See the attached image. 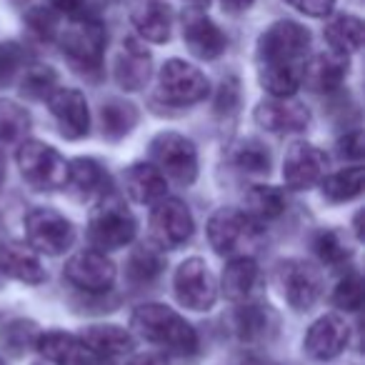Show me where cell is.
<instances>
[{
    "label": "cell",
    "instance_id": "43",
    "mask_svg": "<svg viewBox=\"0 0 365 365\" xmlns=\"http://www.w3.org/2000/svg\"><path fill=\"white\" fill-rule=\"evenodd\" d=\"M338 153L348 160H360L365 155V138L360 130H350L345 133V138L338 140Z\"/></svg>",
    "mask_w": 365,
    "mask_h": 365
},
{
    "label": "cell",
    "instance_id": "39",
    "mask_svg": "<svg viewBox=\"0 0 365 365\" xmlns=\"http://www.w3.org/2000/svg\"><path fill=\"white\" fill-rule=\"evenodd\" d=\"M365 300V285L363 278L358 273H350L335 285L333 290V305L340 310H348V313H355V310L363 308Z\"/></svg>",
    "mask_w": 365,
    "mask_h": 365
},
{
    "label": "cell",
    "instance_id": "5",
    "mask_svg": "<svg viewBox=\"0 0 365 365\" xmlns=\"http://www.w3.org/2000/svg\"><path fill=\"white\" fill-rule=\"evenodd\" d=\"M16 158H18V168H21V175L36 190H56L66 185L68 163L48 143L23 140Z\"/></svg>",
    "mask_w": 365,
    "mask_h": 365
},
{
    "label": "cell",
    "instance_id": "50",
    "mask_svg": "<svg viewBox=\"0 0 365 365\" xmlns=\"http://www.w3.org/2000/svg\"><path fill=\"white\" fill-rule=\"evenodd\" d=\"M0 365H3V363H0Z\"/></svg>",
    "mask_w": 365,
    "mask_h": 365
},
{
    "label": "cell",
    "instance_id": "45",
    "mask_svg": "<svg viewBox=\"0 0 365 365\" xmlns=\"http://www.w3.org/2000/svg\"><path fill=\"white\" fill-rule=\"evenodd\" d=\"M51 6L56 8L61 16H66L68 21L88 18V0H51Z\"/></svg>",
    "mask_w": 365,
    "mask_h": 365
},
{
    "label": "cell",
    "instance_id": "13",
    "mask_svg": "<svg viewBox=\"0 0 365 365\" xmlns=\"http://www.w3.org/2000/svg\"><path fill=\"white\" fill-rule=\"evenodd\" d=\"M66 280L86 293H108L115 283V265L103 250H83L66 263Z\"/></svg>",
    "mask_w": 365,
    "mask_h": 365
},
{
    "label": "cell",
    "instance_id": "8",
    "mask_svg": "<svg viewBox=\"0 0 365 365\" xmlns=\"http://www.w3.org/2000/svg\"><path fill=\"white\" fill-rule=\"evenodd\" d=\"M210 91V83L203 73L195 66L185 61H168L165 66L160 68V76H158V93L165 103L178 108L185 106H195L200 103Z\"/></svg>",
    "mask_w": 365,
    "mask_h": 365
},
{
    "label": "cell",
    "instance_id": "25",
    "mask_svg": "<svg viewBox=\"0 0 365 365\" xmlns=\"http://www.w3.org/2000/svg\"><path fill=\"white\" fill-rule=\"evenodd\" d=\"M115 81L125 91H140L150 78V56L145 48H140L135 41H128L123 46L120 56L115 61Z\"/></svg>",
    "mask_w": 365,
    "mask_h": 365
},
{
    "label": "cell",
    "instance_id": "22",
    "mask_svg": "<svg viewBox=\"0 0 365 365\" xmlns=\"http://www.w3.org/2000/svg\"><path fill=\"white\" fill-rule=\"evenodd\" d=\"M260 268L250 255H238L223 270V293L233 303H250L258 293Z\"/></svg>",
    "mask_w": 365,
    "mask_h": 365
},
{
    "label": "cell",
    "instance_id": "20",
    "mask_svg": "<svg viewBox=\"0 0 365 365\" xmlns=\"http://www.w3.org/2000/svg\"><path fill=\"white\" fill-rule=\"evenodd\" d=\"M0 273L28 285H38L46 280V268L41 265L38 253L23 243L0 245Z\"/></svg>",
    "mask_w": 365,
    "mask_h": 365
},
{
    "label": "cell",
    "instance_id": "24",
    "mask_svg": "<svg viewBox=\"0 0 365 365\" xmlns=\"http://www.w3.org/2000/svg\"><path fill=\"white\" fill-rule=\"evenodd\" d=\"M78 338L96 358H118L133 350V335L120 325H88Z\"/></svg>",
    "mask_w": 365,
    "mask_h": 365
},
{
    "label": "cell",
    "instance_id": "12",
    "mask_svg": "<svg viewBox=\"0 0 365 365\" xmlns=\"http://www.w3.org/2000/svg\"><path fill=\"white\" fill-rule=\"evenodd\" d=\"M193 215H190L188 205L175 198H163L155 203L150 213V233L160 248L173 250L180 248L182 243H188L193 238Z\"/></svg>",
    "mask_w": 365,
    "mask_h": 365
},
{
    "label": "cell",
    "instance_id": "21",
    "mask_svg": "<svg viewBox=\"0 0 365 365\" xmlns=\"http://www.w3.org/2000/svg\"><path fill=\"white\" fill-rule=\"evenodd\" d=\"M345 76H348V56L323 53L305 63L300 83H305V88H310L313 93H330L343 86Z\"/></svg>",
    "mask_w": 365,
    "mask_h": 365
},
{
    "label": "cell",
    "instance_id": "3",
    "mask_svg": "<svg viewBox=\"0 0 365 365\" xmlns=\"http://www.w3.org/2000/svg\"><path fill=\"white\" fill-rule=\"evenodd\" d=\"M263 235L258 220L250 218L245 210L238 208H220L208 220V240L218 255H248Z\"/></svg>",
    "mask_w": 365,
    "mask_h": 365
},
{
    "label": "cell",
    "instance_id": "11",
    "mask_svg": "<svg viewBox=\"0 0 365 365\" xmlns=\"http://www.w3.org/2000/svg\"><path fill=\"white\" fill-rule=\"evenodd\" d=\"M275 280H278L283 298L288 300V305L295 310L313 308L315 300L323 293V278H320L318 268H313L310 263L298 260V258L278 263Z\"/></svg>",
    "mask_w": 365,
    "mask_h": 365
},
{
    "label": "cell",
    "instance_id": "1",
    "mask_svg": "<svg viewBox=\"0 0 365 365\" xmlns=\"http://www.w3.org/2000/svg\"><path fill=\"white\" fill-rule=\"evenodd\" d=\"M310 48V33L300 23L278 21L258 41V76L260 86L273 98H290L303 86L305 53Z\"/></svg>",
    "mask_w": 365,
    "mask_h": 365
},
{
    "label": "cell",
    "instance_id": "42",
    "mask_svg": "<svg viewBox=\"0 0 365 365\" xmlns=\"http://www.w3.org/2000/svg\"><path fill=\"white\" fill-rule=\"evenodd\" d=\"M238 101H240V88H238V81L235 78H228V81H223V86H220L218 91V101H215V110L220 113V115H230V113H235V108H238Z\"/></svg>",
    "mask_w": 365,
    "mask_h": 365
},
{
    "label": "cell",
    "instance_id": "44",
    "mask_svg": "<svg viewBox=\"0 0 365 365\" xmlns=\"http://www.w3.org/2000/svg\"><path fill=\"white\" fill-rule=\"evenodd\" d=\"M288 3L295 11H300L303 16L310 18H325L335 8V0H288Z\"/></svg>",
    "mask_w": 365,
    "mask_h": 365
},
{
    "label": "cell",
    "instance_id": "46",
    "mask_svg": "<svg viewBox=\"0 0 365 365\" xmlns=\"http://www.w3.org/2000/svg\"><path fill=\"white\" fill-rule=\"evenodd\" d=\"M128 365H168V363H165V358H160V355H155V353H143V355H135Z\"/></svg>",
    "mask_w": 365,
    "mask_h": 365
},
{
    "label": "cell",
    "instance_id": "19",
    "mask_svg": "<svg viewBox=\"0 0 365 365\" xmlns=\"http://www.w3.org/2000/svg\"><path fill=\"white\" fill-rule=\"evenodd\" d=\"M36 348L56 365H98V358L81 343L78 335L51 330L38 335Z\"/></svg>",
    "mask_w": 365,
    "mask_h": 365
},
{
    "label": "cell",
    "instance_id": "17",
    "mask_svg": "<svg viewBox=\"0 0 365 365\" xmlns=\"http://www.w3.org/2000/svg\"><path fill=\"white\" fill-rule=\"evenodd\" d=\"M350 340V330L345 320L338 315H323L310 325L308 335H305V353L315 360H333L345 350Z\"/></svg>",
    "mask_w": 365,
    "mask_h": 365
},
{
    "label": "cell",
    "instance_id": "33",
    "mask_svg": "<svg viewBox=\"0 0 365 365\" xmlns=\"http://www.w3.org/2000/svg\"><path fill=\"white\" fill-rule=\"evenodd\" d=\"M313 250L325 265H333V268H340L353 258V248L340 230H320L313 238Z\"/></svg>",
    "mask_w": 365,
    "mask_h": 365
},
{
    "label": "cell",
    "instance_id": "36",
    "mask_svg": "<svg viewBox=\"0 0 365 365\" xmlns=\"http://www.w3.org/2000/svg\"><path fill=\"white\" fill-rule=\"evenodd\" d=\"M31 128V115L18 103L0 101V143H16L26 138Z\"/></svg>",
    "mask_w": 365,
    "mask_h": 365
},
{
    "label": "cell",
    "instance_id": "35",
    "mask_svg": "<svg viewBox=\"0 0 365 365\" xmlns=\"http://www.w3.org/2000/svg\"><path fill=\"white\" fill-rule=\"evenodd\" d=\"M38 325L33 320H11L0 330V345L11 355H23L26 350L36 348L38 343Z\"/></svg>",
    "mask_w": 365,
    "mask_h": 365
},
{
    "label": "cell",
    "instance_id": "14",
    "mask_svg": "<svg viewBox=\"0 0 365 365\" xmlns=\"http://www.w3.org/2000/svg\"><path fill=\"white\" fill-rule=\"evenodd\" d=\"M325 168H328V158L323 150L310 143H295L285 153L283 180L290 190H308L323 180Z\"/></svg>",
    "mask_w": 365,
    "mask_h": 365
},
{
    "label": "cell",
    "instance_id": "6",
    "mask_svg": "<svg viewBox=\"0 0 365 365\" xmlns=\"http://www.w3.org/2000/svg\"><path fill=\"white\" fill-rule=\"evenodd\" d=\"M61 48L78 73L98 76L106 51V28L96 18L71 21V28L61 36Z\"/></svg>",
    "mask_w": 365,
    "mask_h": 365
},
{
    "label": "cell",
    "instance_id": "40",
    "mask_svg": "<svg viewBox=\"0 0 365 365\" xmlns=\"http://www.w3.org/2000/svg\"><path fill=\"white\" fill-rule=\"evenodd\" d=\"M26 53L18 43H0V86L13 83V78L23 71Z\"/></svg>",
    "mask_w": 365,
    "mask_h": 365
},
{
    "label": "cell",
    "instance_id": "23",
    "mask_svg": "<svg viewBox=\"0 0 365 365\" xmlns=\"http://www.w3.org/2000/svg\"><path fill=\"white\" fill-rule=\"evenodd\" d=\"M233 328L240 340L248 343H263L278 328V315L268 305L258 303H240V308L233 315Z\"/></svg>",
    "mask_w": 365,
    "mask_h": 365
},
{
    "label": "cell",
    "instance_id": "29",
    "mask_svg": "<svg viewBox=\"0 0 365 365\" xmlns=\"http://www.w3.org/2000/svg\"><path fill=\"white\" fill-rule=\"evenodd\" d=\"M133 26L143 41L165 43L170 38V11L158 0H150L133 13Z\"/></svg>",
    "mask_w": 365,
    "mask_h": 365
},
{
    "label": "cell",
    "instance_id": "2",
    "mask_svg": "<svg viewBox=\"0 0 365 365\" xmlns=\"http://www.w3.org/2000/svg\"><path fill=\"white\" fill-rule=\"evenodd\" d=\"M130 325L140 338H145L153 345H160L173 355H193L198 350V335H195L193 325L168 305H140L133 313Z\"/></svg>",
    "mask_w": 365,
    "mask_h": 365
},
{
    "label": "cell",
    "instance_id": "27",
    "mask_svg": "<svg viewBox=\"0 0 365 365\" xmlns=\"http://www.w3.org/2000/svg\"><path fill=\"white\" fill-rule=\"evenodd\" d=\"M66 185H71L81 198H101L106 195L108 185L106 168L93 158H76L73 163H68Z\"/></svg>",
    "mask_w": 365,
    "mask_h": 365
},
{
    "label": "cell",
    "instance_id": "32",
    "mask_svg": "<svg viewBox=\"0 0 365 365\" xmlns=\"http://www.w3.org/2000/svg\"><path fill=\"white\" fill-rule=\"evenodd\" d=\"M138 110L133 103L125 101H108L101 108V128L108 140H120L135 128Z\"/></svg>",
    "mask_w": 365,
    "mask_h": 365
},
{
    "label": "cell",
    "instance_id": "7",
    "mask_svg": "<svg viewBox=\"0 0 365 365\" xmlns=\"http://www.w3.org/2000/svg\"><path fill=\"white\" fill-rule=\"evenodd\" d=\"M150 158L163 175L180 185H190L198 178V150L193 140L180 133L168 130L153 138Z\"/></svg>",
    "mask_w": 365,
    "mask_h": 365
},
{
    "label": "cell",
    "instance_id": "38",
    "mask_svg": "<svg viewBox=\"0 0 365 365\" xmlns=\"http://www.w3.org/2000/svg\"><path fill=\"white\" fill-rule=\"evenodd\" d=\"M56 88H58V76H56L53 68L33 66L23 73L21 91H23V96L33 98V101H46Z\"/></svg>",
    "mask_w": 365,
    "mask_h": 365
},
{
    "label": "cell",
    "instance_id": "28",
    "mask_svg": "<svg viewBox=\"0 0 365 365\" xmlns=\"http://www.w3.org/2000/svg\"><path fill=\"white\" fill-rule=\"evenodd\" d=\"M365 38V26L355 16H338L325 26V41L338 56H353L360 51Z\"/></svg>",
    "mask_w": 365,
    "mask_h": 365
},
{
    "label": "cell",
    "instance_id": "30",
    "mask_svg": "<svg viewBox=\"0 0 365 365\" xmlns=\"http://www.w3.org/2000/svg\"><path fill=\"white\" fill-rule=\"evenodd\" d=\"M320 185H323V195L330 200V203H348V200L358 198V195L363 193L365 168L363 165L343 168V170L323 178Z\"/></svg>",
    "mask_w": 365,
    "mask_h": 365
},
{
    "label": "cell",
    "instance_id": "16",
    "mask_svg": "<svg viewBox=\"0 0 365 365\" xmlns=\"http://www.w3.org/2000/svg\"><path fill=\"white\" fill-rule=\"evenodd\" d=\"M255 123L268 133H300L308 128L310 113L303 103L290 98H270L255 108Z\"/></svg>",
    "mask_w": 365,
    "mask_h": 365
},
{
    "label": "cell",
    "instance_id": "18",
    "mask_svg": "<svg viewBox=\"0 0 365 365\" xmlns=\"http://www.w3.org/2000/svg\"><path fill=\"white\" fill-rule=\"evenodd\" d=\"M182 38H185V46L200 61H215L225 53L228 41H225L223 31L210 21L208 16H200L193 13L188 16L185 26H182Z\"/></svg>",
    "mask_w": 365,
    "mask_h": 365
},
{
    "label": "cell",
    "instance_id": "9",
    "mask_svg": "<svg viewBox=\"0 0 365 365\" xmlns=\"http://www.w3.org/2000/svg\"><path fill=\"white\" fill-rule=\"evenodd\" d=\"M26 238L36 253L61 255L76 240V228L58 210L36 208L26 215Z\"/></svg>",
    "mask_w": 365,
    "mask_h": 365
},
{
    "label": "cell",
    "instance_id": "10",
    "mask_svg": "<svg viewBox=\"0 0 365 365\" xmlns=\"http://www.w3.org/2000/svg\"><path fill=\"white\" fill-rule=\"evenodd\" d=\"M173 288L180 305L190 310H210L218 298V285H215L213 273L200 258H188L178 265L173 275Z\"/></svg>",
    "mask_w": 365,
    "mask_h": 365
},
{
    "label": "cell",
    "instance_id": "26",
    "mask_svg": "<svg viewBox=\"0 0 365 365\" xmlns=\"http://www.w3.org/2000/svg\"><path fill=\"white\" fill-rule=\"evenodd\" d=\"M125 190L135 203H158L165 198L168 182L155 165L135 163L125 170Z\"/></svg>",
    "mask_w": 365,
    "mask_h": 365
},
{
    "label": "cell",
    "instance_id": "47",
    "mask_svg": "<svg viewBox=\"0 0 365 365\" xmlns=\"http://www.w3.org/2000/svg\"><path fill=\"white\" fill-rule=\"evenodd\" d=\"M253 3L255 0H220V6L228 13H243V11H248Z\"/></svg>",
    "mask_w": 365,
    "mask_h": 365
},
{
    "label": "cell",
    "instance_id": "15",
    "mask_svg": "<svg viewBox=\"0 0 365 365\" xmlns=\"http://www.w3.org/2000/svg\"><path fill=\"white\" fill-rule=\"evenodd\" d=\"M46 101L63 138L78 140V138L88 135L91 113H88V101L81 91H76V88H56Z\"/></svg>",
    "mask_w": 365,
    "mask_h": 365
},
{
    "label": "cell",
    "instance_id": "49",
    "mask_svg": "<svg viewBox=\"0 0 365 365\" xmlns=\"http://www.w3.org/2000/svg\"><path fill=\"white\" fill-rule=\"evenodd\" d=\"M195 3H200V0H195Z\"/></svg>",
    "mask_w": 365,
    "mask_h": 365
},
{
    "label": "cell",
    "instance_id": "41",
    "mask_svg": "<svg viewBox=\"0 0 365 365\" xmlns=\"http://www.w3.org/2000/svg\"><path fill=\"white\" fill-rule=\"evenodd\" d=\"M28 26H31V31L36 33L38 38H43V41H53L58 33L56 18L48 11H43V8H36V11L28 13Z\"/></svg>",
    "mask_w": 365,
    "mask_h": 365
},
{
    "label": "cell",
    "instance_id": "37",
    "mask_svg": "<svg viewBox=\"0 0 365 365\" xmlns=\"http://www.w3.org/2000/svg\"><path fill=\"white\" fill-rule=\"evenodd\" d=\"M165 263H163V255L153 248H138L135 253L128 260V278L133 283H153L158 275L163 273Z\"/></svg>",
    "mask_w": 365,
    "mask_h": 365
},
{
    "label": "cell",
    "instance_id": "31",
    "mask_svg": "<svg viewBox=\"0 0 365 365\" xmlns=\"http://www.w3.org/2000/svg\"><path fill=\"white\" fill-rule=\"evenodd\" d=\"M245 203H248L245 213L253 220H258V223L280 218L285 213V208H288L285 193L280 188H273V185H255L248 193V198H245Z\"/></svg>",
    "mask_w": 365,
    "mask_h": 365
},
{
    "label": "cell",
    "instance_id": "48",
    "mask_svg": "<svg viewBox=\"0 0 365 365\" xmlns=\"http://www.w3.org/2000/svg\"><path fill=\"white\" fill-rule=\"evenodd\" d=\"M0 182H3V158H0Z\"/></svg>",
    "mask_w": 365,
    "mask_h": 365
},
{
    "label": "cell",
    "instance_id": "34",
    "mask_svg": "<svg viewBox=\"0 0 365 365\" xmlns=\"http://www.w3.org/2000/svg\"><path fill=\"white\" fill-rule=\"evenodd\" d=\"M230 163L243 173H268L270 170V153L258 140H240L230 150Z\"/></svg>",
    "mask_w": 365,
    "mask_h": 365
},
{
    "label": "cell",
    "instance_id": "4",
    "mask_svg": "<svg viewBox=\"0 0 365 365\" xmlns=\"http://www.w3.org/2000/svg\"><path fill=\"white\" fill-rule=\"evenodd\" d=\"M138 233L135 215L125 208L115 195H101V205L91 215V235L93 245L101 250H118L125 248Z\"/></svg>",
    "mask_w": 365,
    "mask_h": 365
}]
</instances>
